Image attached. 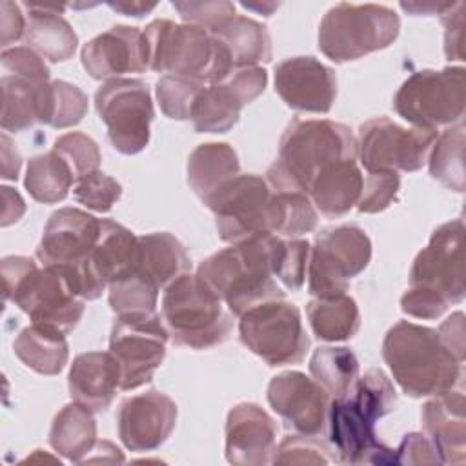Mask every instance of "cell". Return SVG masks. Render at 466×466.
I'll list each match as a JSON object with an SVG mask.
<instances>
[{"label":"cell","mask_w":466,"mask_h":466,"mask_svg":"<svg viewBox=\"0 0 466 466\" xmlns=\"http://www.w3.org/2000/svg\"><path fill=\"white\" fill-rule=\"evenodd\" d=\"M397 406V393L382 370L357 377L350 391L329 402V442L344 464H388L395 450L377 441L375 422Z\"/></svg>","instance_id":"obj_1"},{"label":"cell","mask_w":466,"mask_h":466,"mask_svg":"<svg viewBox=\"0 0 466 466\" xmlns=\"http://www.w3.org/2000/svg\"><path fill=\"white\" fill-rule=\"evenodd\" d=\"M280 240L273 233L255 235L202 260L197 275L233 315L240 317L257 304L284 299L273 279Z\"/></svg>","instance_id":"obj_2"},{"label":"cell","mask_w":466,"mask_h":466,"mask_svg":"<svg viewBox=\"0 0 466 466\" xmlns=\"http://www.w3.org/2000/svg\"><path fill=\"white\" fill-rule=\"evenodd\" d=\"M357 138L351 129L333 120L295 118L286 127L279 157L268 169L273 191H297L308 195L317 175L342 160H355Z\"/></svg>","instance_id":"obj_3"},{"label":"cell","mask_w":466,"mask_h":466,"mask_svg":"<svg viewBox=\"0 0 466 466\" xmlns=\"http://www.w3.org/2000/svg\"><path fill=\"white\" fill-rule=\"evenodd\" d=\"M382 357L395 382L410 397H430L455 388L462 364L441 342L437 329L408 320L388 329Z\"/></svg>","instance_id":"obj_4"},{"label":"cell","mask_w":466,"mask_h":466,"mask_svg":"<svg viewBox=\"0 0 466 466\" xmlns=\"http://www.w3.org/2000/svg\"><path fill=\"white\" fill-rule=\"evenodd\" d=\"M149 69L200 84H220L233 75L228 47L209 31L171 20H153L146 29Z\"/></svg>","instance_id":"obj_5"},{"label":"cell","mask_w":466,"mask_h":466,"mask_svg":"<svg viewBox=\"0 0 466 466\" xmlns=\"http://www.w3.org/2000/svg\"><path fill=\"white\" fill-rule=\"evenodd\" d=\"M162 319L175 344L208 350L222 344L233 326L231 315L198 275L186 273L164 288Z\"/></svg>","instance_id":"obj_6"},{"label":"cell","mask_w":466,"mask_h":466,"mask_svg":"<svg viewBox=\"0 0 466 466\" xmlns=\"http://www.w3.org/2000/svg\"><path fill=\"white\" fill-rule=\"evenodd\" d=\"M399 29V16L386 5L339 4L320 22L319 49L337 64L351 62L393 44Z\"/></svg>","instance_id":"obj_7"},{"label":"cell","mask_w":466,"mask_h":466,"mask_svg":"<svg viewBox=\"0 0 466 466\" xmlns=\"http://www.w3.org/2000/svg\"><path fill=\"white\" fill-rule=\"evenodd\" d=\"M395 111L420 127L462 122L466 107L464 67L422 69L408 76L393 98Z\"/></svg>","instance_id":"obj_8"},{"label":"cell","mask_w":466,"mask_h":466,"mask_svg":"<svg viewBox=\"0 0 466 466\" xmlns=\"http://www.w3.org/2000/svg\"><path fill=\"white\" fill-rule=\"evenodd\" d=\"M218 237L238 244L260 233L275 235V191L258 175H237L204 202Z\"/></svg>","instance_id":"obj_9"},{"label":"cell","mask_w":466,"mask_h":466,"mask_svg":"<svg viewBox=\"0 0 466 466\" xmlns=\"http://www.w3.org/2000/svg\"><path fill=\"white\" fill-rule=\"evenodd\" d=\"M238 333L244 346L269 366L297 364L309 348L300 311L282 299L262 302L244 311Z\"/></svg>","instance_id":"obj_10"},{"label":"cell","mask_w":466,"mask_h":466,"mask_svg":"<svg viewBox=\"0 0 466 466\" xmlns=\"http://www.w3.org/2000/svg\"><path fill=\"white\" fill-rule=\"evenodd\" d=\"M371 258V242L357 226L322 229L309 253V293L315 297L342 295L350 280L366 269Z\"/></svg>","instance_id":"obj_11"},{"label":"cell","mask_w":466,"mask_h":466,"mask_svg":"<svg viewBox=\"0 0 466 466\" xmlns=\"http://www.w3.org/2000/svg\"><path fill=\"white\" fill-rule=\"evenodd\" d=\"M95 106L116 151L135 155L147 146L155 111L146 82L138 78L107 80L98 87Z\"/></svg>","instance_id":"obj_12"},{"label":"cell","mask_w":466,"mask_h":466,"mask_svg":"<svg viewBox=\"0 0 466 466\" xmlns=\"http://www.w3.org/2000/svg\"><path fill=\"white\" fill-rule=\"evenodd\" d=\"M435 138V127L406 129L388 116H377L360 126L357 155L368 173L417 171L428 160Z\"/></svg>","instance_id":"obj_13"},{"label":"cell","mask_w":466,"mask_h":466,"mask_svg":"<svg viewBox=\"0 0 466 466\" xmlns=\"http://www.w3.org/2000/svg\"><path fill=\"white\" fill-rule=\"evenodd\" d=\"M33 324L69 333L84 315V299L78 295L73 271L62 266H44L31 271L11 299Z\"/></svg>","instance_id":"obj_14"},{"label":"cell","mask_w":466,"mask_h":466,"mask_svg":"<svg viewBox=\"0 0 466 466\" xmlns=\"http://www.w3.org/2000/svg\"><path fill=\"white\" fill-rule=\"evenodd\" d=\"M167 339L169 331L157 313L116 317L111 328L109 353L120 364V390L129 391L153 379L164 360Z\"/></svg>","instance_id":"obj_15"},{"label":"cell","mask_w":466,"mask_h":466,"mask_svg":"<svg viewBox=\"0 0 466 466\" xmlns=\"http://www.w3.org/2000/svg\"><path fill=\"white\" fill-rule=\"evenodd\" d=\"M464 222L461 218L439 226L426 248L419 251L410 271V286L435 291L448 304L464 299Z\"/></svg>","instance_id":"obj_16"},{"label":"cell","mask_w":466,"mask_h":466,"mask_svg":"<svg viewBox=\"0 0 466 466\" xmlns=\"http://www.w3.org/2000/svg\"><path fill=\"white\" fill-rule=\"evenodd\" d=\"M138 237L118 222L102 218L100 235L89 258L78 268H69L75 277L78 295L84 300H95L106 286L129 275L137 266Z\"/></svg>","instance_id":"obj_17"},{"label":"cell","mask_w":466,"mask_h":466,"mask_svg":"<svg viewBox=\"0 0 466 466\" xmlns=\"http://www.w3.org/2000/svg\"><path fill=\"white\" fill-rule=\"evenodd\" d=\"M268 73L262 67L235 71L228 80L202 87L193 109L191 122L197 133H226L240 116V109L253 102L266 87Z\"/></svg>","instance_id":"obj_18"},{"label":"cell","mask_w":466,"mask_h":466,"mask_svg":"<svg viewBox=\"0 0 466 466\" xmlns=\"http://www.w3.org/2000/svg\"><path fill=\"white\" fill-rule=\"evenodd\" d=\"M269 406L302 435H320L328 422L329 393L300 371H284L269 380Z\"/></svg>","instance_id":"obj_19"},{"label":"cell","mask_w":466,"mask_h":466,"mask_svg":"<svg viewBox=\"0 0 466 466\" xmlns=\"http://www.w3.org/2000/svg\"><path fill=\"white\" fill-rule=\"evenodd\" d=\"M98 235V218L76 208H62L49 217L36 257L44 266L75 269L89 258Z\"/></svg>","instance_id":"obj_20"},{"label":"cell","mask_w":466,"mask_h":466,"mask_svg":"<svg viewBox=\"0 0 466 466\" xmlns=\"http://www.w3.org/2000/svg\"><path fill=\"white\" fill-rule=\"evenodd\" d=\"M175 422V400L166 393L149 390L120 404L118 437L131 451H153L167 441Z\"/></svg>","instance_id":"obj_21"},{"label":"cell","mask_w":466,"mask_h":466,"mask_svg":"<svg viewBox=\"0 0 466 466\" xmlns=\"http://www.w3.org/2000/svg\"><path fill=\"white\" fill-rule=\"evenodd\" d=\"M82 66L95 80L122 78L127 73L149 69L147 42L144 31L129 25H115L91 38L82 47Z\"/></svg>","instance_id":"obj_22"},{"label":"cell","mask_w":466,"mask_h":466,"mask_svg":"<svg viewBox=\"0 0 466 466\" xmlns=\"http://www.w3.org/2000/svg\"><path fill=\"white\" fill-rule=\"evenodd\" d=\"M275 91L297 111L328 113L337 96V78L317 58L293 56L275 67Z\"/></svg>","instance_id":"obj_23"},{"label":"cell","mask_w":466,"mask_h":466,"mask_svg":"<svg viewBox=\"0 0 466 466\" xmlns=\"http://www.w3.org/2000/svg\"><path fill=\"white\" fill-rule=\"evenodd\" d=\"M277 450L275 420L253 402L231 408L226 420V459L240 466L271 464Z\"/></svg>","instance_id":"obj_24"},{"label":"cell","mask_w":466,"mask_h":466,"mask_svg":"<svg viewBox=\"0 0 466 466\" xmlns=\"http://www.w3.org/2000/svg\"><path fill=\"white\" fill-rule=\"evenodd\" d=\"M422 428L441 462L462 464L466 461L464 395L461 390L437 393L422 406Z\"/></svg>","instance_id":"obj_25"},{"label":"cell","mask_w":466,"mask_h":466,"mask_svg":"<svg viewBox=\"0 0 466 466\" xmlns=\"http://www.w3.org/2000/svg\"><path fill=\"white\" fill-rule=\"evenodd\" d=\"M120 380V364L109 351H87L73 360L67 384L75 402L102 411L113 402Z\"/></svg>","instance_id":"obj_26"},{"label":"cell","mask_w":466,"mask_h":466,"mask_svg":"<svg viewBox=\"0 0 466 466\" xmlns=\"http://www.w3.org/2000/svg\"><path fill=\"white\" fill-rule=\"evenodd\" d=\"M25 7L29 9L24 33L25 46L49 62L69 60L76 51L78 36L69 22L58 15L62 7L42 4H25Z\"/></svg>","instance_id":"obj_27"},{"label":"cell","mask_w":466,"mask_h":466,"mask_svg":"<svg viewBox=\"0 0 466 466\" xmlns=\"http://www.w3.org/2000/svg\"><path fill=\"white\" fill-rule=\"evenodd\" d=\"M191 258L184 244L171 233H149L138 237L135 271L151 280L158 289L167 288L178 277L189 273Z\"/></svg>","instance_id":"obj_28"},{"label":"cell","mask_w":466,"mask_h":466,"mask_svg":"<svg viewBox=\"0 0 466 466\" xmlns=\"http://www.w3.org/2000/svg\"><path fill=\"white\" fill-rule=\"evenodd\" d=\"M362 178L355 160L335 162L317 175L308 195L324 217L339 218L359 202Z\"/></svg>","instance_id":"obj_29"},{"label":"cell","mask_w":466,"mask_h":466,"mask_svg":"<svg viewBox=\"0 0 466 466\" xmlns=\"http://www.w3.org/2000/svg\"><path fill=\"white\" fill-rule=\"evenodd\" d=\"M238 171V157L235 149L224 142L200 144L187 158V182L202 202L240 175Z\"/></svg>","instance_id":"obj_30"},{"label":"cell","mask_w":466,"mask_h":466,"mask_svg":"<svg viewBox=\"0 0 466 466\" xmlns=\"http://www.w3.org/2000/svg\"><path fill=\"white\" fill-rule=\"evenodd\" d=\"M2 86V118L5 131H24L42 122L51 82H31L16 75H5Z\"/></svg>","instance_id":"obj_31"},{"label":"cell","mask_w":466,"mask_h":466,"mask_svg":"<svg viewBox=\"0 0 466 466\" xmlns=\"http://www.w3.org/2000/svg\"><path fill=\"white\" fill-rule=\"evenodd\" d=\"M209 33L228 47L235 69L257 67V64L271 60L268 29L248 16L233 15Z\"/></svg>","instance_id":"obj_32"},{"label":"cell","mask_w":466,"mask_h":466,"mask_svg":"<svg viewBox=\"0 0 466 466\" xmlns=\"http://www.w3.org/2000/svg\"><path fill=\"white\" fill-rule=\"evenodd\" d=\"M13 350L27 368L42 375L60 373L69 357L66 333L42 324L24 328L13 342Z\"/></svg>","instance_id":"obj_33"},{"label":"cell","mask_w":466,"mask_h":466,"mask_svg":"<svg viewBox=\"0 0 466 466\" xmlns=\"http://www.w3.org/2000/svg\"><path fill=\"white\" fill-rule=\"evenodd\" d=\"M96 442V422L93 410L80 402L66 404L55 417L49 444L67 461L80 462Z\"/></svg>","instance_id":"obj_34"},{"label":"cell","mask_w":466,"mask_h":466,"mask_svg":"<svg viewBox=\"0 0 466 466\" xmlns=\"http://www.w3.org/2000/svg\"><path fill=\"white\" fill-rule=\"evenodd\" d=\"M313 333L326 342L351 339L360 328V313L357 302L342 295L317 297L306 308Z\"/></svg>","instance_id":"obj_35"},{"label":"cell","mask_w":466,"mask_h":466,"mask_svg":"<svg viewBox=\"0 0 466 466\" xmlns=\"http://www.w3.org/2000/svg\"><path fill=\"white\" fill-rule=\"evenodd\" d=\"M73 182L75 177L69 166L55 151L36 155L27 164L25 187L38 202L55 204L64 200Z\"/></svg>","instance_id":"obj_36"},{"label":"cell","mask_w":466,"mask_h":466,"mask_svg":"<svg viewBox=\"0 0 466 466\" xmlns=\"http://www.w3.org/2000/svg\"><path fill=\"white\" fill-rule=\"evenodd\" d=\"M309 373L329 397L337 399L350 391L359 377V360L348 348L324 346L313 351L309 359Z\"/></svg>","instance_id":"obj_37"},{"label":"cell","mask_w":466,"mask_h":466,"mask_svg":"<svg viewBox=\"0 0 466 466\" xmlns=\"http://www.w3.org/2000/svg\"><path fill=\"white\" fill-rule=\"evenodd\" d=\"M430 175L442 186L462 193L464 191V126L448 127L437 135L428 155Z\"/></svg>","instance_id":"obj_38"},{"label":"cell","mask_w":466,"mask_h":466,"mask_svg":"<svg viewBox=\"0 0 466 466\" xmlns=\"http://www.w3.org/2000/svg\"><path fill=\"white\" fill-rule=\"evenodd\" d=\"M158 288L137 271L109 284V306L116 317L157 313Z\"/></svg>","instance_id":"obj_39"},{"label":"cell","mask_w":466,"mask_h":466,"mask_svg":"<svg viewBox=\"0 0 466 466\" xmlns=\"http://www.w3.org/2000/svg\"><path fill=\"white\" fill-rule=\"evenodd\" d=\"M275 235L295 238L317 228V211L304 193L275 191Z\"/></svg>","instance_id":"obj_40"},{"label":"cell","mask_w":466,"mask_h":466,"mask_svg":"<svg viewBox=\"0 0 466 466\" xmlns=\"http://www.w3.org/2000/svg\"><path fill=\"white\" fill-rule=\"evenodd\" d=\"M87 113V95L64 80H53L49 86L46 113L42 124L51 127H71L76 126Z\"/></svg>","instance_id":"obj_41"},{"label":"cell","mask_w":466,"mask_h":466,"mask_svg":"<svg viewBox=\"0 0 466 466\" xmlns=\"http://www.w3.org/2000/svg\"><path fill=\"white\" fill-rule=\"evenodd\" d=\"M202 87L204 84L200 82L177 75H164L157 82V100L162 113L173 120L191 118L193 104Z\"/></svg>","instance_id":"obj_42"},{"label":"cell","mask_w":466,"mask_h":466,"mask_svg":"<svg viewBox=\"0 0 466 466\" xmlns=\"http://www.w3.org/2000/svg\"><path fill=\"white\" fill-rule=\"evenodd\" d=\"M53 151L69 166L75 180L98 171L100 166V151L96 142L80 133V131H71L55 140Z\"/></svg>","instance_id":"obj_43"},{"label":"cell","mask_w":466,"mask_h":466,"mask_svg":"<svg viewBox=\"0 0 466 466\" xmlns=\"http://www.w3.org/2000/svg\"><path fill=\"white\" fill-rule=\"evenodd\" d=\"M73 195L86 208L98 211V213H106L120 198L122 186L109 175H106L102 171H93V173L75 180Z\"/></svg>","instance_id":"obj_44"},{"label":"cell","mask_w":466,"mask_h":466,"mask_svg":"<svg viewBox=\"0 0 466 466\" xmlns=\"http://www.w3.org/2000/svg\"><path fill=\"white\" fill-rule=\"evenodd\" d=\"M309 253L311 248L306 240H280L275 264V277L289 291H297L302 288L309 264Z\"/></svg>","instance_id":"obj_45"},{"label":"cell","mask_w":466,"mask_h":466,"mask_svg":"<svg viewBox=\"0 0 466 466\" xmlns=\"http://www.w3.org/2000/svg\"><path fill=\"white\" fill-rule=\"evenodd\" d=\"M329 451L313 435H288L275 450L273 464H328L335 461Z\"/></svg>","instance_id":"obj_46"},{"label":"cell","mask_w":466,"mask_h":466,"mask_svg":"<svg viewBox=\"0 0 466 466\" xmlns=\"http://www.w3.org/2000/svg\"><path fill=\"white\" fill-rule=\"evenodd\" d=\"M400 178L395 171H373L362 178V189L357 202L360 213H380L397 198Z\"/></svg>","instance_id":"obj_47"},{"label":"cell","mask_w":466,"mask_h":466,"mask_svg":"<svg viewBox=\"0 0 466 466\" xmlns=\"http://www.w3.org/2000/svg\"><path fill=\"white\" fill-rule=\"evenodd\" d=\"M173 7L180 13V18L200 29L211 31L224 20L235 15L231 2H173Z\"/></svg>","instance_id":"obj_48"},{"label":"cell","mask_w":466,"mask_h":466,"mask_svg":"<svg viewBox=\"0 0 466 466\" xmlns=\"http://www.w3.org/2000/svg\"><path fill=\"white\" fill-rule=\"evenodd\" d=\"M0 60L4 69L9 71L11 75H16L38 84L49 82V67L46 66L44 58L33 49H29L27 46L4 49L0 55Z\"/></svg>","instance_id":"obj_49"},{"label":"cell","mask_w":466,"mask_h":466,"mask_svg":"<svg viewBox=\"0 0 466 466\" xmlns=\"http://www.w3.org/2000/svg\"><path fill=\"white\" fill-rule=\"evenodd\" d=\"M450 304L431 289L410 286L400 299V309L417 319H437Z\"/></svg>","instance_id":"obj_50"},{"label":"cell","mask_w":466,"mask_h":466,"mask_svg":"<svg viewBox=\"0 0 466 466\" xmlns=\"http://www.w3.org/2000/svg\"><path fill=\"white\" fill-rule=\"evenodd\" d=\"M441 20L446 27L444 31V53L450 60H464V4H450Z\"/></svg>","instance_id":"obj_51"},{"label":"cell","mask_w":466,"mask_h":466,"mask_svg":"<svg viewBox=\"0 0 466 466\" xmlns=\"http://www.w3.org/2000/svg\"><path fill=\"white\" fill-rule=\"evenodd\" d=\"M395 451V461L399 464H441L433 444L422 433L404 435L400 446Z\"/></svg>","instance_id":"obj_52"},{"label":"cell","mask_w":466,"mask_h":466,"mask_svg":"<svg viewBox=\"0 0 466 466\" xmlns=\"http://www.w3.org/2000/svg\"><path fill=\"white\" fill-rule=\"evenodd\" d=\"M38 266L27 257H5L2 260V280H4V299L11 300L16 288L24 282V279L35 271Z\"/></svg>","instance_id":"obj_53"},{"label":"cell","mask_w":466,"mask_h":466,"mask_svg":"<svg viewBox=\"0 0 466 466\" xmlns=\"http://www.w3.org/2000/svg\"><path fill=\"white\" fill-rule=\"evenodd\" d=\"M441 342L462 364L464 362V313L457 311L448 317L437 329Z\"/></svg>","instance_id":"obj_54"},{"label":"cell","mask_w":466,"mask_h":466,"mask_svg":"<svg viewBox=\"0 0 466 466\" xmlns=\"http://www.w3.org/2000/svg\"><path fill=\"white\" fill-rule=\"evenodd\" d=\"M0 11H2V46H9L11 42L18 40L20 36H24L25 33V18L20 11L18 4H13L9 0H4L0 4Z\"/></svg>","instance_id":"obj_55"},{"label":"cell","mask_w":466,"mask_h":466,"mask_svg":"<svg viewBox=\"0 0 466 466\" xmlns=\"http://www.w3.org/2000/svg\"><path fill=\"white\" fill-rule=\"evenodd\" d=\"M2 226H9L16 220H20V217L25 211V204L24 198L18 195V191H15L13 187L4 186L2 187Z\"/></svg>","instance_id":"obj_56"},{"label":"cell","mask_w":466,"mask_h":466,"mask_svg":"<svg viewBox=\"0 0 466 466\" xmlns=\"http://www.w3.org/2000/svg\"><path fill=\"white\" fill-rule=\"evenodd\" d=\"M0 144H2V177L7 180H16L22 157L7 135H2Z\"/></svg>","instance_id":"obj_57"},{"label":"cell","mask_w":466,"mask_h":466,"mask_svg":"<svg viewBox=\"0 0 466 466\" xmlns=\"http://www.w3.org/2000/svg\"><path fill=\"white\" fill-rule=\"evenodd\" d=\"M124 462V455L122 451L109 441H102V442H95V446L91 448V451L80 461V462Z\"/></svg>","instance_id":"obj_58"},{"label":"cell","mask_w":466,"mask_h":466,"mask_svg":"<svg viewBox=\"0 0 466 466\" xmlns=\"http://www.w3.org/2000/svg\"><path fill=\"white\" fill-rule=\"evenodd\" d=\"M107 5L113 11H118V13L126 15V16H137V18L155 9V4H144V2H116V4L109 2Z\"/></svg>","instance_id":"obj_59"},{"label":"cell","mask_w":466,"mask_h":466,"mask_svg":"<svg viewBox=\"0 0 466 466\" xmlns=\"http://www.w3.org/2000/svg\"><path fill=\"white\" fill-rule=\"evenodd\" d=\"M242 7H246V9H255V11H260V13H264L266 16H269L271 15V11L273 9H277L279 7V4H242Z\"/></svg>","instance_id":"obj_60"}]
</instances>
